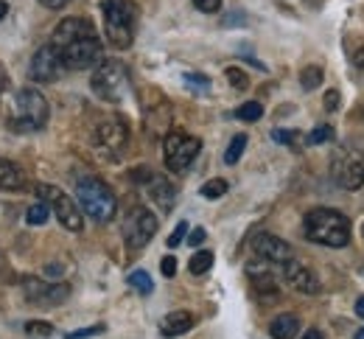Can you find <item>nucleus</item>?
I'll use <instances>...</instances> for the list:
<instances>
[{
  "mask_svg": "<svg viewBox=\"0 0 364 339\" xmlns=\"http://www.w3.org/2000/svg\"><path fill=\"white\" fill-rule=\"evenodd\" d=\"M40 3H43L46 9H65L70 0H40Z\"/></svg>",
  "mask_w": 364,
  "mask_h": 339,
  "instance_id": "nucleus-38",
  "label": "nucleus"
},
{
  "mask_svg": "<svg viewBox=\"0 0 364 339\" xmlns=\"http://www.w3.org/2000/svg\"><path fill=\"white\" fill-rule=\"evenodd\" d=\"M328 141H333V129H331V127H317V129L309 135V146L328 144Z\"/></svg>",
  "mask_w": 364,
  "mask_h": 339,
  "instance_id": "nucleus-28",
  "label": "nucleus"
},
{
  "mask_svg": "<svg viewBox=\"0 0 364 339\" xmlns=\"http://www.w3.org/2000/svg\"><path fill=\"white\" fill-rule=\"evenodd\" d=\"M76 202L79 208L90 216L92 222H112L118 213V199L109 191L107 183L95 180V177H85L76 183Z\"/></svg>",
  "mask_w": 364,
  "mask_h": 339,
  "instance_id": "nucleus-4",
  "label": "nucleus"
},
{
  "mask_svg": "<svg viewBox=\"0 0 364 339\" xmlns=\"http://www.w3.org/2000/svg\"><path fill=\"white\" fill-rule=\"evenodd\" d=\"M193 6L202 11V14H216L222 9V0H193Z\"/></svg>",
  "mask_w": 364,
  "mask_h": 339,
  "instance_id": "nucleus-30",
  "label": "nucleus"
},
{
  "mask_svg": "<svg viewBox=\"0 0 364 339\" xmlns=\"http://www.w3.org/2000/svg\"><path fill=\"white\" fill-rule=\"evenodd\" d=\"M303 339H322V334H319L317 328H311V331H309V334H306Z\"/></svg>",
  "mask_w": 364,
  "mask_h": 339,
  "instance_id": "nucleus-42",
  "label": "nucleus"
},
{
  "mask_svg": "<svg viewBox=\"0 0 364 339\" xmlns=\"http://www.w3.org/2000/svg\"><path fill=\"white\" fill-rule=\"evenodd\" d=\"M244 149H247V135H235V138L230 141L228 151H225V163H228V166H235V163L241 160Z\"/></svg>",
  "mask_w": 364,
  "mask_h": 339,
  "instance_id": "nucleus-22",
  "label": "nucleus"
},
{
  "mask_svg": "<svg viewBox=\"0 0 364 339\" xmlns=\"http://www.w3.org/2000/svg\"><path fill=\"white\" fill-rule=\"evenodd\" d=\"M6 14H9V3H6V0H0V20H3Z\"/></svg>",
  "mask_w": 364,
  "mask_h": 339,
  "instance_id": "nucleus-41",
  "label": "nucleus"
},
{
  "mask_svg": "<svg viewBox=\"0 0 364 339\" xmlns=\"http://www.w3.org/2000/svg\"><path fill=\"white\" fill-rule=\"evenodd\" d=\"M149 196H151V202L160 208V210H171L174 208V199H177V191H174V185L166 180V177H157V174H151L149 177Z\"/></svg>",
  "mask_w": 364,
  "mask_h": 339,
  "instance_id": "nucleus-17",
  "label": "nucleus"
},
{
  "mask_svg": "<svg viewBox=\"0 0 364 339\" xmlns=\"http://www.w3.org/2000/svg\"><path fill=\"white\" fill-rule=\"evenodd\" d=\"M191 328H193V314H191V311H171V314H166V320L160 323L163 337H180V334L191 331Z\"/></svg>",
  "mask_w": 364,
  "mask_h": 339,
  "instance_id": "nucleus-18",
  "label": "nucleus"
},
{
  "mask_svg": "<svg viewBox=\"0 0 364 339\" xmlns=\"http://www.w3.org/2000/svg\"><path fill=\"white\" fill-rule=\"evenodd\" d=\"M98 331H104L101 325H92V328H82V331H70L68 339H85V337H92V334H98Z\"/></svg>",
  "mask_w": 364,
  "mask_h": 339,
  "instance_id": "nucleus-34",
  "label": "nucleus"
},
{
  "mask_svg": "<svg viewBox=\"0 0 364 339\" xmlns=\"http://www.w3.org/2000/svg\"><path fill=\"white\" fill-rule=\"evenodd\" d=\"M228 82L235 90H244V87H247V76H244L241 68H228Z\"/></svg>",
  "mask_w": 364,
  "mask_h": 339,
  "instance_id": "nucleus-29",
  "label": "nucleus"
},
{
  "mask_svg": "<svg viewBox=\"0 0 364 339\" xmlns=\"http://www.w3.org/2000/svg\"><path fill=\"white\" fill-rule=\"evenodd\" d=\"M294 135H297V132H291V129H274L272 132L274 144H291V141H294Z\"/></svg>",
  "mask_w": 364,
  "mask_h": 339,
  "instance_id": "nucleus-33",
  "label": "nucleus"
},
{
  "mask_svg": "<svg viewBox=\"0 0 364 339\" xmlns=\"http://www.w3.org/2000/svg\"><path fill=\"white\" fill-rule=\"evenodd\" d=\"M185 82H188V85H202V87H208V85H210V82H208L205 76H199V73H188V76H185Z\"/></svg>",
  "mask_w": 364,
  "mask_h": 339,
  "instance_id": "nucleus-36",
  "label": "nucleus"
},
{
  "mask_svg": "<svg viewBox=\"0 0 364 339\" xmlns=\"http://www.w3.org/2000/svg\"><path fill=\"white\" fill-rule=\"evenodd\" d=\"M154 233H157V219H154V213H151L149 208H143V205H135V208L127 213V219H124V242H127V247L143 249L146 244L154 239Z\"/></svg>",
  "mask_w": 364,
  "mask_h": 339,
  "instance_id": "nucleus-8",
  "label": "nucleus"
},
{
  "mask_svg": "<svg viewBox=\"0 0 364 339\" xmlns=\"http://www.w3.org/2000/svg\"><path fill=\"white\" fill-rule=\"evenodd\" d=\"M23 289H26V297L31 303H43V306H56V303H65L68 294H70V286L68 284H43L37 278H26L23 281Z\"/></svg>",
  "mask_w": 364,
  "mask_h": 339,
  "instance_id": "nucleus-13",
  "label": "nucleus"
},
{
  "mask_svg": "<svg viewBox=\"0 0 364 339\" xmlns=\"http://www.w3.org/2000/svg\"><path fill=\"white\" fill-rule=\"evenodd\" d=\"M127 138H129L127 127H124L121 121L109 118V121L98 124V129H95V138H92V144H95V149H101L104 154L115 157L118 151H124V146H127Z\"/></svg>",
  "mask_w": 364,
  "mask_h": 339,
  "instance_id": "nucleus-11",
  "label": "nucleus"
},
{
  "mask_svg": "<svg viewBox=\"0 0 364 339\" xmlns=\"http://www.w3.org/2000/svg\"><path fill=\"white\" fill-rule=\"evenodd\" d=\"M92 93L109 104H118L124 101L129 93V73H127V65L115 62V59H107V62H98L95 70H92L90 79Z\"/></svg>",
  "mask_w": 364,
  "mask_h": 339,
  "instance_id": "nucleus-6",
  "label": "nucleus"
},
{
  "mask_svg": "<svg viewBox=\"0 0 364 339\" xmlns=\"http://www.w3.org/2000/svg\"><path fill=\"white\" fill-rule=\"evenodd\" d=\"M48 101L40 90H17L14 93V109L9 115V129L14 132H34L48 124Z\"/></svg>",
  "mask_w": 364,
  "mask_h": 339,
  "instance_id": "nucleus-5",
  "label": "nucleus"
},
{
  "mask_svg": "<svg viewBox=\"0 0 364 339\" xmlns=\"http://www.w3.org/2000/svg\"><path fill=\"white\" fill-rule=\"evenodd\" d=\"M356 314L364 320V297H359V300H356Z\"/></svg>",
  "mask_w": 364,
  "mask_h": 339,
  "instance_id": "nucleus-40",
  "label": "nucleus"
},
{
  "mask_svg": "<svg viewBox=\"0 0 364 339\" xmlns=\"http://www.w3.org/2000/svg\"><path fill=\"white\" fill-rule=\"evenodd\" d=\"M303 225H306L309 242L322 244V247L339 249V247H348V242H350V222L339 210L314 208V210L306 213V222Z\"/></svg>",
  "mask_w": 364,
  "mask_h": 339,
  "instance_id": "nucleus-2",
  "label": "nucleus"
},
{
  "mask_svg": "<svg viewBox=\"0 0 364 339\" xmlns=\"http://www.w3.org/2000/svg\"><path fill=\"white\" fill-rule=\"evenodd\" d=\"M160 272H163L166 278H174V275H177V258H174V255H166V258L160 261Z\"/></svg>",
  "mask_w": 364,
  "mask_h": 339,
  "instance_id": "nucleus-31",
  "label": "nucleus"
},
{
  "mask_svg": "<svg viewBox=\"0 0 364 339\" xmlns=\"http://www.w3.org/2000/svg\"><path fill=\"white\" fill-rule=\"evenodd\" d=\"M6 87H9V76H6V70L0 68V93H3Z\"/></svg>",
  "mask_w": 364,
  "mask_h": 339,
  "instance_id": "nucleus-39",
  "label": "nucleus"
},
{
  "mask_svg": "<svg viewBox=\"0 0 364 339\" xmlns=\"http://www.w3.org/2000/svg\"><path fill=\"white\" fill-rule=\"evenodd\" d=\"M48 213H50V208H48L46 202H37V205H31V208H28L26 222H28V225H34V227H40V225H46L48 222Z\"/></svg>",
  "mask_w": 364,
  "mask_h": 339,
  "instance_id": "nucleus-23",
  "label": "nucleus"
},
{
  "mask_svg": "<svg viewBox=\"0 0 364 339\" xmlns=\"http://www.w3.org/2000/svg\"><path fill=\"white\" fill-rule=\"evenodd\" d=\"M359 65H362V68H364V50H362V53H359Z\"/></svg>",
  "mask_w": 364,
  "mask_h": 339,
  "instance_id": "nucleus-43",
  "label": "nucleus"
},
{
  "mask_svg": "<svg viewBox=\"0 0 364 339\" xmlns=\"http://www.w3.org/2000/svg\"><path fill=\"white\" fill-rule=\"evenodd\" d=\"M101 14H104V34H107L109 45L129 48L137 28L135 3L132 0H104L101 3Z\"/></svg>",
  "mask_w": 364,
  "mask_h": 339,
  "instance_id": "nucleus-3",
  "label": "nucleus"
},
{
  "mask_svg": "<svg viewBox=\"0 0 364 339\" xmlns=\"http://www.w3.org/2000/svg\"><path fill=\"white\" fill-rule=\"evenodd\" d=\"M50 45L59 50L68 70H87L101 62V40L95 34L90 20L68 17L56 26Z\"/></svg>",
  "mask_w": 364,
  "mask_h": 339,
  "instance_id": "nucleus-1",
  "label": "nucleus"
},
{
  "mask_svg": "<svg viewBox=\"0 0 364 339\" xmlns=\"http://www.w3.org/2000/svg\"><path fill=\"white\" fill-rule=\"evenodd\" d=\"M252 249H255V255H258V258L269 261V264H274V267H283L286 261H291V258H294L291 247L283 242V239L272 236V233H261V236H255Z\"/></svg>",
  "mask_w": 364,
  "mask_h": 339,
  "instance_id": "nucleus-14",
  "label": "nucleus"
},
{
  "mask_svg": "<svg viewBox=\"0 0 364 339\" xmlns=\"http://www.w3.org/2000/svg\"><path fill=\"white\" fill-rule=\"evenodd\" d=\"M210 267H213V252H210V249L193 252V258H191V264H188V269H191L193 275H205Z\"/></svg>",
  "mask_w": 364,
  "mask_h": 339,
  "instance_id": "nucleus-20",
  "label": "nucleus"
},
{
  "mask_svg": "<svg viewBox=\"0 0 364 339\" xmlns=\"http://www.w3.org/2000/svg\"><path fill=\"white\" fill-rule=\"evenodd\" d=\"M353 339H364V328H362V331H359V334H356Z\"/></svg>",
  "mask_w": 364,
  "mask_h": 339,
  "instance_id": "nucleus-44",
  "label": "nucleus"
},
{
  "mask_svg": "<svg viewBox=\"0 0 364 339\" xmlns=\"http://www.w3.org/2000/svg\"><path fill=\"white\" fill-rule=\"evenodd\" d=\"M202 242H205V230H202V227H196V230L188 236V244H191V247H199Z\"/></svg>",
  "mask_w": 364,
  "mask_h": 339,
  "instance_id": "nucleus-35",
  "label": "nucleus"
},
{
  "mask_svg": "<svg viewBox=\"0 0 364 339\" xmlns=\"http://www.w3.org/2000/svg\"><path fill=\"white\" fill-rule=\"evenodd\" d=\"M325 107H328V109H336V107H339V93H336V90L325 93Z\"/></svg>",
  "mask_w": 364,
  "mask_h": 339,
  "instance_id": "nucleus-37",
  "label": "nucleus"
},
{
  "mask_svg": "<svg viewBox=\"0 0 364 339\" xmlns=\"http://www.w3.org/2000/svg\"><path fill=\"white\" fill-rule=\"evenodd\" d=\"M283 278H286V284L291 289L300 291V294H319V278L314 275V269L300 264L297 258L283 264Z\"/></svg>",
  "mask_w": 364,
  "mask_h": 339,
  "instance_id": "nucleus-12",
  "label": "nucleus"
},
{
  "mask_svg": "<svg viewBox=\"0 0 364 339\" xmlns=\"http://www.w3.org/2000/svg\"><path fill=\"white\" fill-rule=\"evenodd\" d=\"M228 194V180H210L202 185V196L205 199H219V196Z\"/></svg>",
  "mask_w": 364,
  "mask_h": 339,
  "instance_id": "nucleus-26",
  "label": "nucleus"
},
{
  "mask_svg": "<svg viewBox=\"0 0 364 339\" xmlns=\"http://www.w3.org/2000/svg\"><path fill=\"white\" fill-rule=\"evenodd\" d=\"M272 339H294L300 334V317L297 314H277L269 325Z\"/></svg>",
  "mask_w": 364,
  "mask_h": 339,
  "instance_id": "nucleus-19",
  "label": "nucleus"
},
{
  "mask_svg": "<svg viewBox=\"0 0 364 339\" xmlns=\"http://www.w3.org/2000/svg\"><path fill=\"white\" fill-rule=\"evenodd\" d=\"M0 269H3V252H0Z\"/></svg>",
  "mask_w": 364,
  "mask_h": 339,
  "instance_id": "nucleus-45",
  "label": "nucleus"
},
{
  "mask_svg": "<svg viewBox=\"0 0 364 339\" xmlns=\"http://www.w3.org/2000/svg\"><path fill=\"white\" fill-rule=\"evenodd\" d=\"M65 70H68V68H65L59 50L53 48V45H43V48L31 56L28 79H31V82H40V85H48V82H56Z\"/></svg>",
  "mask_w": 364,
  "mask_h": 339,
  "instance_id": "nucleus-9",
  "label": "nucleus"
},
{
  "mask_svg": "<svg viewBox=\"0 0 364 339\" xmlns=\"http://www.w3.org/2000/svg\"><path fill=\"white\" fill-rule=\"evenodd\" d=\"M261 115H264V107H261L258 101H247V104H241V107L235 109V118H238V121H247V124H255Z\"/></svg>",
  "mask_w": 364,
  "mask_h": 339,
  "instance_id": "nucleus-21",
  "label": "nucleus"
},
{
  "mask_svg": "<svg viewBox=\"0 0 364 339\" xmlns=\"http://www.w3.org/2000/svg\"><path fill=\"white\" fill-rule=\"evenodd\" d=\"M26 334H31V337H50L53 334V325L50 323H40V320H31V323H26Z\"/></svg>",
  "mask_w": 364,
  "mask_h": 339,
  "instance_id": "nucleus-27",
  "label": "nucleus"
},
{
  "mask_svg": "<svg viewBox=\"0 0 364 339\" xmlns=\"http://www.w3.org/2000/svg\"><path fill=\"white\" fill-rule=\"evenodd\" d=\"M129 286H135L140 294H151V291H154V284H151L149 272H143V269H135V272L129 275Z\"/></svg>",
  "mask_w": 364,
  "mask_h": 339,
  "instance_id": "nucleus-24",
  "label": "nucleus"
},
{
  "mask_svg": "<svg viewBox=\"0 0 364 339\" xmlns=\"http://www.w3.org/2000/svg\"><path fill=\"white\" fill-rule=\"evenodd\" d=\"M202 149V141L188 135V132H168L166 141H163V154H166V168L174 171V174H182L191 168V163L196 160Z\"/></svg>",
  "mask_w": 364,
  "mask_h": 339,
  "instance_id": "nucleus-7",
  "label": "nucleus"
},
{
  "mask_svg": "<svg viewBox=\"0 0 364 339\" xmlns=\"http://www.w3.org/2000/svg\"><path fill=\"white\" fill-rule=\"evenodd\" d=\"M26 188H28V177H26V171H23L17 163L0 157V191L17 194V191H26Z\"/></svg>",
  "mask_w": 364,
  "mask_h": 339,
  "instance_id": "nucleus-16",
  "label": "nucleus"
},
{
  "mask_svg": "<svg viewBox=\"0 0 364 339\" xmlns=\"http://www.w3.org/2000/svg\"><path fill=\"white\" fill-rule=\"evenodd\" d=\"M300 85H303L306 90H314V87H319V85H322V68H317V65L306 68V70L300 73Z\"/></svg>",
  "mask_w": 364,
  "mask_h": 339,
  "instance_id": "nucleus-25",
  "label": "nucleus"
},
{
  "mask_svg": "<svg viewBox=\"0 0 364 339\" xmlns=\"http://www.w3.org/2000/svg\"><path fill=\"white\" fill-rule=\"evenodd\" d=\"M333 177L345 191H356L364 185V154L353 151V154H342L333 163Z\"/></svg>",
  "mask_w": 364,
  "mask_h": 339,
  "instance_id": "nucleus-10",
  "label": "nucleus"
},
{
  "mask_svg": "<svg viewBox=\"0 0 364 339\" xmlns=\"http://www.w3.org/2000/svg\"><path fill=\"white\" fill-rule=\"evenodd\" d=\"M185 236H188V222H180V225H177V230L168 236V247H180Z\"/></svg>",
  "mask_w": 364,
  "mask_h": 339,
  "instance_id": "nucleus-32",
  "label": "nucleus"
},
{
  "mask_svg": "<svg viewBox=\"0 0 364 339\" xmlns=\"http://www.w3.org/2000/svg\"><path fill=\"white\" fill-rule=\"evenodd\" d=\"M53 205V213H56V219H59V225L65 227V230H70V233H79L82 227H85V219H82V210H79V202L76 199H70L68 194H62L50 202Z\"/></svg>",
  "mask_w": 364,
  "mask_h": 339,
  "instance_id": "nucleus-15",
  "label": "nucleus"
}]
</instances>
